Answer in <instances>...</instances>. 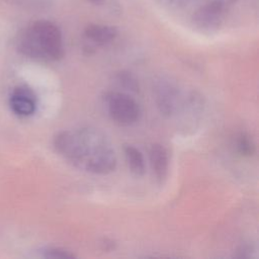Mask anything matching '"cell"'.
<instances>
[{"label":"cell","mask_w":259,"mask_h":259,"mask_svg":"<svg viewBox=\"0 0 259 259\" xmlns=\"http://www.w3.org/2000/svg\"><path fill=\"white\" fill-rule=\"evenodd\" d=\"M57 152L76 167L93 174H108L116 166L109 140L92 127L63 131L54 138Z\"/></svg>","instance_id":"cell-1"},{"label":"cell","mask_w":259,"mask_h":259,"mask_svg":"<svg viewBox=\"0 0 259 259\" xmlns=\"http://www.w3.org/2000/svg\"><path fill=\"white\" fill-rule=\"evenodd\" d=\"M16 47L23 56L38 61H59L65 54L62 32L49 20L34 21L21 30Z\"/></svg>","instance_id":"cell-2"},{"label":"cell","mask_w":259,"mask_h":259,"mask_svg":"<svg viewBox=\"0 0 259 259\" xmlns=\"http://www.w3.org/2000/svg\"><path fill=\"white\" fill-rule=\"evenodd\" d=\"M105 104L111 119L120 125L135 123L141 114L138 102L123 92H108L105 95Z\"/></svg>","instance_id":"cell-3"},{"label":"cell","mask_w":259,"mask_h":259,"mask_svg":"<svg viewBox=\"0 0 259 259\" xmlns=\"http://www.w3.org/2000/svg\"><path fill=\"white\" fill-rule=\"evenodd\" d=\"M224 17V4L217 0L198 8L192 16V22L197 29L203 32H212L221 26Z\"/></svg>","instance_id":"cell-4"},{"label":"cell","mask_w":259,"mask_h":259,"mask_svg":"<svg viewBox=\"0 0 259 259\" xmlns=\"http://www.w3.org/2000/svg\"><path fill=\"white\" fill-rule=\"evenodd\" d=\"M10 107L18 115H31L36 108V96L33 91L26 86L14 88L10 96Z\"/></svg>","instance_id":"cell-5"},{"label":"cell","mask_w":259,"mask_h":259,"mask_svg":"<svg viewBox=\"0 0 259 259\" xmlns=\"http://www.w3.org/2000/svg\"><path fill=\"white\" fill-rule=\"evenodd\" d=\"M84 35L93 45L105 46L115 39L117 29L111 25L90 23L85 27Z\"/></svg>","instance_id":"cell-6"},{"label":"cell","mask_w":259,"mask_h":259,"mask_svg":"<svg viewBox=\"0 0 259 259\" xmlns=\"http://www.w3.org/2000/svg\"><path fill=\"white\" fill-rule=\"evenodd\" d=\"M150 162L153 172L159 182H162L168 173V153L166 149L159 144H154L150 149Z\"/></svg>","instance_id":"cell-7"},{"label":"cell","mask_w":259,"mask_h":259,"mask_svg":"<svg viewBox=\"0 0 259 259\" xmlns=\"http://www.w3.org/2000/svg\"><path fill=\"white\" fill-rule=\"evenodd\" d=\"M177 91L169 83H161L157 88V103L161 112L171 114L176 107Z\"/></svg>","instance_id":"cell-8"},{"label":"cell","mask_w":259,"mask_h":259,"mask_svg":"<svg viewBox=\"0 0 259 259\" xmlns=\"http://www.w3.org/2000/svg\"><path fill=\"white\" fill-rule=\"evenodd\" d=\"M124 156L130 167V170L137 176H142L145 173V160L141 151L134 146L124 147Z\"/></svg>","instance_id":"cell-9"},{"label":"cell","mask_w":259,"mask_h":259,"mask_svg":"<svg viewBox=\"0 0 259 259\" xmlns=\"http://www.w3.org/2000/svg\"><path fill=\"white\" fill-rule=\"evenodd\" d=\"M237 150L245 157H250L255 153V144L247 134H240L237 139Z\"/></svg>","instance_id":"cell-10"},{"label":"cell","mask_w":259,"mask_h":259,"mask_svg":"<svg viewBox=\"0 0 259 259\" xmlns=\"http://www.w3.org/2000/svg\"><path fill=\"white\" fill-rule=\"evenodd\" d=\"M44 257L52 258V259H72V258H75V255L68 250L51 247L44 250Z\"/></svg>","instance_id":"cell-11"},{"label":"cell","mask_w":259,"mask_h":259,"mask_svg":"<svg viewBox=\"0 0 259 259\" xmlns=\"http://www.w3.org/2000/svg\"><path fill=\"white\" fill-rule=\"evenodd\" d=\"M117 81L121 86L124 88L132 90V91H137L139 90V84L136 78L130 74L128 72H120L117 74Z\"/></svg>","instance_id":"cell-12"},{"label":"cell","mask_w":259,"mask_h":259,"mask_svg":"<svg viewBox=\"0 0 259 259\" xmlns=\"http://www.w3.org/2000/svg\"><path fill=\"white\" fill-rule=\"evenodd\" d=\"M88 1L95 4V5H101L102 3L105 2V0H88Z\"/></svg>","instance_id":"cell-13"}]
</instances>
